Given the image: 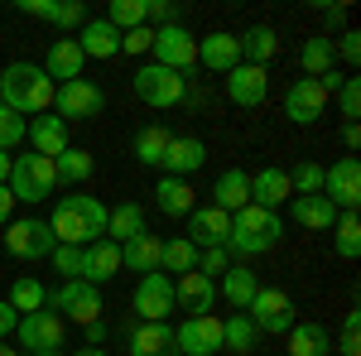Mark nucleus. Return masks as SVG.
<instances>
[{
  "label": "nucleus",
  "instance_id": "1",
  "mask_svg": "<svg viewBox=\"0 0 361 356\" xmlns=\"http://www.w3.org/2000/svg\"><path fill=\"white\" fill-rule=\"evenodd\" d=\"M106 212H111V207H102V197H92V192H68L54 207V217H49V231H54L58 246H92V241L106 236Z\"/></svg>",
  "mask_w": 361,
  "mask_h": 356
},
{
  "label": "nucleus",
  "instance_id": "2",
  "mask_svg": "<svg viewBox=\"0 0 361 356\" xmlns=\"http://www.w3.org/2000/svg\"><path fill=\"white\" fill-rule=\"evenodd\" d=\"M54 92L58 87L39 63H10L0 73V106H10L15 116H44L54 106Z\"/></svg>",
  "mask_w": 361,
  "mask_h": 356
},
{
  "label": "nucleus",
  "instance_id": "3",
  "mask_svg": "<svg viewBox=\"0 0 361 356\" xmlns=\"http://www.w3.org/2000/svg\"><path fill=\"white\" fill-rule=\"evenodd\" d=\"M279 241H284V217L279 212H265V207H241L236 217H231V236H226V250L231 255H246V260H255V255H265V250H275Z\"/></svg>",
  "mask_w": 361,
  "mask_h": 356
},
{
  "label": "nucleus",
  "instance_id": "4",
  "mask_svg": "<svg viewBox=\"0 0 361 356\" xmlns=\"http://www.w3.org/2000/svg\"><path fill=\"white\" fill-rule=\"evenodd\" d=\"M10 197L15 202H44L49 192L58 188V168L54 159H44V154H20L15 164H10Z\"/></svg>",
  "mask_w": 361,
  "mask_h": 356
},
{
  "label": "nucleus",
  "instance_id": "5",
  "mask_svg": "<svg viewBox=\"0 0 361 356\" xmlns=\"http://www.w3.org/2000/svg\"><path fill=\"white\" fill-rule=\"evenodd\" d=\"M44 308H63L68 323L92 328V323H102V289L87 279H63L54 294H44Z\"/></svg>",
  "mask_w": 361,
  "mask_h": 356
},
{
  "label": "nucleus",
  "instance_id": "6",
  "mask_svg": "<svg viewBox=\"0 0 361 356\" xmlns=\"http://www.w3.org/2000/svg\"><path fill=\"white\" fill-rule=\"evenodd\" d=\"M149 54H154L159 68L178 73V78H188V73L197 68V34H188L183 25H164V29H154Z\"/></svg>",
  "mask_w": 361,
  "mask_h": 356
},
{
  "label": "nucleus",
  "instance_id": "7",
  "mask_svg": "<svg viewBox=\"0 0 361 356\" xmlns=\"http://www.w3.org/2000/svg\"><path fill=\"white\" fill-rule=\"evenodd\" d=\"M130 87H135L140 102H145V106H154V111H169V106H178V102L188 97V82H183L178 73L159 68V63H145L135 78H130Z\"/></svg>",
  "mask_w": 361,
  "mask_h": 356
},
{
  "label": "nucleus",
  "instance_id": "8",
  "mask_svg": "<svg viewBox=\"0 0 361 356\" xmlns=\"http://www.w3.org/2000/svg\"><path fill=\"white\" fill-rule=\"evenodd\" d=\"M102 106H106V92L97 82H87V78H73V82H63L54 92L58 121H92V116H102Z\"/></svg>",
  "mask_w": 361,
  "mask_h": 356
},
{
  "label": "nucleus",
  "instance_id": "9",
  "mask_svg": "<svg viewBox=\"0 0 361 356\" xmlns=\"http://www.w3.org/2000/svg\"><path fill=\"white\" fill-rule=\"evenodd\" d=\"M54 231H49V221L44 217H25V221H10L5 226V250L10 255H20V260H44V255H54Z\"/></svg>",
  "mask_w": 361,
  "mask_h": 356
},
{
  "label": "nucleus",
  "instance_id": "10",
  "mask_svg": "<svg viewBox=\"0 0 361 356\" xmlns=\"http://www.w3.org/2000/svg\"><path fill=\"white\" fill-rule=\"evenodd\" d=\"M323 197L333 202L337 212H357L361 207V164L357 154L337 159L333 168H323Z\"/></svg>",
  "mask_w": 361,
  "mask_h": 356
},
{
  "label": "nucleus",
  "instance_id": "11",
  "mask_svg": "<svg viewBox=\"0 0 361 356\" xmlns=\"http://www.w3.org/2000/svg\"><path fill=\"white\" fill-rule=\"evenodd\" d=\"M135 313H140V323H164L169 313H173V279H169L164 270L140 274V284H135Z\"/></svg>",
  "mask_w": 361,
  "mask_h": 356
},
{
  "label": "nucleus",
  "instance_id": "12",
  "mask_svg": "<svg viewBox=\"0 0 361 356\" xmlns=\"http://www.w3.org/2000/svg\"><path fill=\"white\" fill-rule=\"evenodd\" d=\"M246 318L255 323V332H289L294 328V299L284 289H255Z\"/></svg>",
  "mask_w": 361,
  "mask_h": 356
},
{
  "label": "nucleus",
  "instance_id": "13",
  "mask_svg": "<svg viewBox=\"0 0 361 356\" xmlns=\"http://www.w3.org/2000/svg\"><path fill=\"white\" fill-rule=\"evenodd\" d=\"M15 337H20V347H29V352H63V318H58L54 308L25 313Z\"/></svg>",
  "mask_w": 361,
  "mask_h": 356
},
{
  "label": "nucleus",
  "instance_id": "14",
  "mask_svg": "<svg viewBox=\"0 0 361 356\" xmlns=\"http://www.w3.org/2000/svg\"><path fill=\"white\" fill-rule=\"evenodd\" d=\"M173 342H178V356H217L222 352V323L212 313L188 318L183 328L173 332Z\"/></svg>",
  "mask_w": 361,
  "mask_h": 356
},
{
  "label": "nucleus",
  "instance_id": "15",
  "mask_svg": "<svg viewBox=\"0 0 361 356\" xmlns=\"http://www.w3.org/2000/svg\"><path fill=\"white\" fill-rule=\"evenodd\" d=\"M226 97H231L236 106L255 111L270 97V73H265V68H250V63H236V68L226 73Z\"/></svg>",
  "mask_w": 361,
  "mask_h": 356
},
{
  "label": "nucleus",
  "instance_id": "16",
  "mask_svg": "<svg viewBox=\"0 0 361 356\" xmlns=\"http://www.w3.org/2000/svg\"><path fill=\"white\" fill-rule=\"evenodd\" d=\"M323 111H328V92L313 82V78H299V82L284 92V116H289L294 125H313Z\"/></svg>",
  "mask_w": 361,
  "mask_h": 356
},
{
  "label": "nucleus",
  "instance_id": "17",
  "mask_svg": "<svg viewBox=\"0 0 361 356\" xmlns=\"http://www.w3.org/2000/svg\"><path fill=\"white\" fill-rule=\"evenodd\" d=\"M217 303V279H207V274H178V284H173V308H183L188 318H202L207 308Z\"/></svg>",
  "mask_w": 361,
  "mask_h": 356
},
{
  "label": "nucleus",
  "instance_id": "18",
  "mask_svg": "<svg viewBox=\"0 0 361 356\" xmlns=\"http://www.w3.org/2000/svg\"><path fill=\"white\" fill-rule=\"evenodd\" d=\"M226 236H231V217H226L222 207H193L188 212V241L197 250L226 246Z\"/></svg>",
  "mask_w": 361,
  "mask_h": 356
},
{
  "label": "nucleus",
  "instance_id": "19",
  "mask_svg": "<svg viewBox=\"0 0 361 356\" xmlns=\"http://www.w3.org/2000/svg\"><path fill=\"white\" fill-rule=\"evenodd\" d=\"M197 63H202L207 73H231V68L241 63V44H236V34H226V29L202 34V39H197Z\"/></svg>",
  "mask_w": 361,
  "mask_h": 356
},
{
  "label": "nucleus",
  "instance_id": "20",
  "mask_svg": "<svg viewBox=\"0 0 361 356\" xmlns=\"http://www.w3.org/2000/svg\"><path fill=\"white\" fill-rule=\"evenodd\" d=\"M82 49H78V39H54L49 44V54H44V73H49V82L63 87V82H73V78H82Z\"/></svg>",
  "mask_w": 361,
  "mask_h": 356
},
{
  "label": "nucleus",
  "instance_id": "21",
  "mask_svg": "<svg viewBox=\"0 0 361 356\" xmlns=\"http://www.w3.org/2000/svg\"><path fill=\"white\" fill-rule=\"evenodd\" d=\"M207 164V145L197 135H173L164 149V168L169 178H188V173H197V168Z\"/></svg>",
  "mask_w": 361,
  "mask_h": 356
},
{
  "label": "nucleus",
  "instance_id": "22",
  "mask_svg": "<svg viewBox=\"0 0 361 356\" xmlns=\"http://www.w3.org/2000/svg\"><path fill=\"white\" fill-rule=\"evenodd\" d=\"M121 274V246L116 241H92V246H82V279L87 284H106V279H116Z\"/></svg>",
  "mask_w": 361,
  "mask_h": 356
},
{
  "label": "nucleus",
  "instance_id": "23",
  "mask_svg": "<svg viewBox=\"0 0 361 356\" xmlns=\"http://www.w3.org/2000/svg\"><path fill=\"white\" fill-rule=\"evenodd\" d=\"M29 145H34V154H44V159H58L73 140H68V121H58V116H34L29 121Z\"/></svg>",
  "mask_w": 361,
  "mask_h": 356
},
{
  "label": "nucleus",
  "instance_id": "24",
  "mask_svg": "<svg viewBox=\"0 0 361 356\" xmlns=\"http://www.w3.org/2000/svg\"><path fill=\"white\" fill-rule=\"evenodd\" d=\"M289 197H294V188H289V173H284V168H260V173L250 178V202L265 207V212L284 207Z\"/></svg>",
  "mask_w": 361,
  "mask_h": 356
},
{
  "label": "nucleus",
  "instance_id": "25",
  "mask_svg": "<svg viewBox=\"0 0 361 356\" xmlns=\"http://www.w3.org/2000/svg\"><path fill=\"white\" fill-rule=\"evenodd\" d=\"M78 49H82V58H116L121 54V29L106 20H87L78 29Z\"/></svg>",
  "mask_w": 361,
  "mask_h": 356
},
{
  "label": "nucleus",
  "instance_id": "26",
  "mask_svg": "<svg viewBox=\"0 0 361 356\" xmlns=\"http://www.w3.org/2000/svg\"><path fill=\"white\" fill-rule=\"evenodd\" d=\"M130 356H178L173 328L169 323H140L130 332Z\"/></svg>",
  "mask_w": 361,
  "mask_h": 356
},
{
  "label": "nucleus",
  "instance_id": "27",
  "mask_svg": "<svg viewBox=\"0 0 361 356\" xmlns=\"http://www.w3.org/2000/svg\"><path fill=\"white\" fill-rule=\"evenodd\" d=\"M212 192H217V202H212V207H222L226 217H236L241 207H250V173H246V168H226Z\"/></svg>",
  "mask_w": 361,
  "mask_h": 356
},
{
  "label": "nucleus",
  "instance_id": "28",
  "mask_svg": "<svg viewBox=\"0 0 361 356\" xmlns=\"http://www.w3.org/2000/svg\"><path fill=\"white\" fill-rule=\"evenodd\" d=\"M236 44H241V63H250V68H265L279 54V34L270 25H255L246 34H236Z\"/></svg>",
  "mask_w": 361,
  "mask_h": 356
},
{
  "label": "nucleus",
  "instance_id": "29",
  "mask_svg": "<svg viewBox=\"0 0 361 356\" xmlns=\"http://www.w3.org/2000/svg\"><path fill=\"white\" fill-rule=\"evenodd\" d=\"M159 255H164V241L145 231V236H135V241H126V246H121V270L149 274V270H159Z\"/></svg>",
  "mask_w": 361,
  "mask_h": 356
},
{
  "label": "nucleus",
  "instance_id": "30",
  "mask_svg": "<svg viewBox=\"0 0 361 356\" xmlns=\"http://www.w3.org/2000/svg\"><path fill=\"white\" fill-rule=\"evenodd\" d=\"M294 221H299L304 231H333L337 207L323 192H308V197H294Z\"/></svg>",
  "mask_w": 361,
  "mask_h": 356
},
{
  "label": "nucleus",
  "instance_id": "31",
  "mask_svg": "<svg viewBox=\"0 0 361 356\" xmlns=\"http://www.w3.org/2000/svg\"><path fill=\"white\" fill-rule=\"evenodd\" d=\"M154 202H159V212H164V217H188V212L197 207V192L188 188V178H159Z\"/></svg>",
  "mask_w": 361,
  "mask_h": 356
},
{
  "label": "nucleus",
  "instance_id": "32",
  "mask_svg": "<svg viewBox=\"0 0 361 356\" xmlns=\"http://www.w3.org/2000/svg\"><path fill=\"white\" fill-rule=\"evenodd\" d=\"M135 236H145V212H140V202L111 207V212H106V241L126 246V241H135Z\"/></svg>",
  "mask_w": 361,
  "mask_h": 356
},
{
  "label": "nucleus",
  "instance_id": "33",
  "mask_svg": "<svg viewBox=\"0 0 361 356\" xmlns=\"http://www.w3.org/2000/svg\"><path fill=\"white\" fill-rule=\"evenodd\" d=\"M289 356H333V337L323 323H294L289 328Z\"/></svg>",
  "mask_w": 361,
  "mask_h": 356
},
{
  "label": "nucleus",
  "instance_id": "34",
  "mask_svg": "<svg viewBox=\"0 0 361 356\" xmlns=\"http://www.w3.org/2000/svg\"><path fill=\"white\" fill-rule=\"evenodd\" d=\"M255 270H246V265H231V270L222 274V299L236 308V313H246L250 308V299H255Z\"/></svg>",
  "mask_w": 361,
  "mask_h": 356
},
{
  "label": "nucleus",
  "instance_id": "35",
  "mask_svg": "<svg viewBox=\"0 0 361 356\" xmlns=\"http://www.w3.org/2000/svg\"><path fill=\"white\" fill-rule=\"evenodd\" d=\"M169 130L164 125H145V130H140L135 135V159L145 168H164V149H169Z\"/></svg>",
  "mask_w": 361,
  "mask_h": 356
},
{
  "label": "nucleus",
  "instance_id": "36",
  "mask_svg": "<svg viewBox=\"0 0 361 356\" xmlns=\"http://www.w3.org/2000/svg\"><path fill=\"white\" fill-rule=\"evenodd\" d=\"M159 270H164L169 279H173V274H188V270H197V246L188 241V236H173V241H164Z\"/></svg>",
  "mask_w": 361,
  "mask_h": 356
},
{
  "label": "nucleus",
  "instance_id": "37",
  "mask_svg": "<svg viewBox=\"0 0 361 356\" xmlns=\"http://www.w3.org/2000/svg\"><path fill=\"white\" fill-rule=\"evenodd\" d=\"M222 352H236V356L255 352V323H250L246 313H231L222 323Z\"/></svg>",
  "mask_w": 361,
  "mask_h": 356
},
{
  "label": "nucleus",
  "instance_id": "38",
  "mask_svg": "<svg viewBox=\"0 0 361 356\" xmlns=\"http://www.w3.org/2000/svg\"><path fill=\"white\" fill-rule=\"evenodd\" d=\"M333 246H337V255H342V260H357V255H361V217H357V212H337V221H333Z\"/></svg>",
  "mask_w": 361,
  "mask_h": 356
},
{
  "label": "nucleus",
  "instance_id": "39",
  "mask_svg": "<svg viewBox=\"0 0 361 356\" xmlns=\"http://www.w3.org/2000/svg\"><path fill=\"white\" fill-rule=\"evenodd\" d=\"M299 63H304V73L318 82L323 73H333V39L328 34H318V39H308L304 49H299Z\"/></svg>",
  "mask_w": 361,
  "mask_h": 356
},
{
  "label": "nucleus",
  "instance_id": "40",
  "mask_svg": "<svg viewBox=\"0 0 361 356\" xmlns=\"http://www.w3.org/2000/svg\"><path fill=\"white\" fill-rule=\"evenodd\" d=\"M54 168H58V178H68V183H87L92 168H97V159H92L87 149H78V145H68V149L54 159Z\"/></svg>",
  "mask_w": 361,
  "mask_h": 356
},
{
  "label": "nucleus",
  "instance_id": "41",
  "mask_svg": "<svg viewBox=\"0 0 361 356\" xmlns=\"http://www.w3.org/2000/svg\"><path fill=\"white\" fill-rule=\"evenodd\" d=\"M44 294H49V289H44L39 279L20 274V279L10 284V299H5V303H10L15 313H39V308H44Z\"/></svg>",
  "mask_w": 361,
  "mask_h": 356
},
{
  "label": "nucleus",
  "instance_id": "42",
  "mask_svg": "<svg viewBox=\"0 0 361 356\" xmlns=\"http://www.w3.org/2000/svg\"><path fill=\"white\" fill-rule=\"evenodd\" d=\"M106 25H116L121 34H130V29L145 25V0H111V10L102 15Z\"/></svg>",
  "mask_w": 361,
  "mask_h": 356
},
{
  "label": "nucleus",
  "instance_id": "43",
  "mask_svg": "<svg viewBox=\"0 0 361 356\" xmlns=\"http://www.w3.org/2000/svg\"><path fill=\"white\" fill-rule=\"evenodd\" d=\"M25 135H29L25 116H15V111H10V106H0V149L10 154V149H15V145H20V140H25Z\"/></svg>",
  "mask_w": 361,
  "mask_h": 356
},
{
  "label": "nucleus",
  "instance_id": "44",
  "mask_svg": "<svg viewBox=\"0 0 361 356\" xmlns=\"http://www.w3.org/2000/svg\"><path fill=\"white\" fill-rule=\"evenodd\" d=\"M289 188L299 192V197H308V192H323V164H299L294 173H289Z\"/></svg>",
  "mask_w": 361,
  "mask_h": 356
},
{
  "label": "nucleus",
  "instance_id": "45",
  "mask_svg": "<svg viewBox=\"0 0 361 356\" xmlns=\"http://www.w3.org/2000/svg\"><path fill=\"white\" fill-rule=\"evenodd\" d=\"M231 270V250L226 246H212V250H197V274H207V279H217V274Z\"/></svg>",
  "mask_w": 361,
  "mask_h": 356
},
{
  "label": "nucleus",
  "instance_id": "46",
  "mask_svg": "<svg viewBox=\"0 0 361 356\" xmlns=\"http://www.w3.org/2000/svg\"><path fill=\"white\" fill-rule=\"evenodd\" d=\"M54 265L63 279H82V246H54Z\"/></svg>",
  "mask_w": 361,
  "mask_h": 356
},
{
  "label": "nucleus",
  "instance_id": "47",
  "mask_svg": "<svg viewBox=\"0 0 361 356\" xmlns=\"http://www.w3.org/2000/svg\"><path fill=\"white\" fill-rule=\"evenodd\" d=\"M342 356H361V313L347 308V323H342V342H337Z\"/></svg>",
  "mask_w": 361,
  "mask_h": 356
},
{
  "label": "nucleus",
  "instance_id": "48",
  "mask_svg": "<svg viewBox=\"0 0 361 356\" xmlns=\"http://www.w3.org/2000/svg\"><path fill=\"white\" fill-rule=\"evenodd\" d=\"M87 20H92V15H87L82 0H63V5L54 10V25H58V29H82Z\"/></svg>",
  "mask_w": 361,
  "mask_h": 356
},
{
  "label": "nucleus",
  "instance_id": "49",
  "mask_svg": "<svg viewBox=\"0 0 361 356\" xmlns=\"http://www.w3.org/2000/svg\"><path fill=\"white\" fill-rule=\"evenodd\" d=\"M337 106H342L347 121H357V116H361V78H347V82L337 87Z\"/></svg>",
  "mask_w": 361,
  "mask_h": 356
},
{
  "label": "nucleus",
  "instance_id": "50",
  "mask_svg": "<svg viewBox=\"0 0 361 356\" xmlns=\"http://www.w3.org/2000/svg\"><path fill=\"white\" fill-rule=\"evenodd\" d=\"M149 44H154V29L149 25H140V29H130V34H121V54H149Z\"/></svg>",
  "mask_w": 361,
  "mask_h": 356
},
{
  "label": "nucleus",
  "instance_id": "51",
  "mask_svg": "<svg viewBox=\"0 0 361 356\" xmlns=\"http://www.w3.org/2000/svg\"><path fill=\"white\" fill-rule=\"evenodd\" d=\"M337 54L347 58L352 68L361 63V34H357V29H342V34H337Z\"/></svg>",
  "mask_w": 361,
  "mask_h": 356
},
{
  "label": "nucleus",
  "instance_id": "52",
  "mask_svg": "<svg viewBox=\"0 0 361 356\" xmlns=\"http://www.w3.org/2000/svg\"><path fill=\"white\" fill-rule=\"evenodd\" d=\"M15 10H20V15H34V20H49V25H54L58 0H15Z\"/></svg>",
  "mask_w": 361,
  "mask_h": 356
},
{
  "label": "nucleus",
  "instance_id": "53",
  "mask_svg": "<svg viewBox=\"0 0 361 356\" xmlns=\"http://www.w3.org/2000/svg\"><path fill=\"white\" fill-rule=\"evenodd\" d=\"M20 328V313H15V308H10V303L0 299V337H10V332Z\"/></svg>",
  "mask_w": 361,
  "mask_h": 356
},
{
  "label": "nucleus",
  "instance_id": "54",
  "mask_svg": "<svg viewBox=\"0 0 361 356\" xmlns=\"http://www.w3.org/2000/svg\"><path fill=\"white\" fill-rule=\"evenodd\" d=\"M15 221V197H10V188L0 183V226H10Z\"/></svg>",
  "mask_w": 361,
  "mask_h": 356
},
{
  "label": "nucleus",
  "instance_id": "55",
  "mask_svg": "<svg viewBox=\"0 0 361 356\" xmlns=\"http://www.w3.org/2000/svg\"><path fill=\"white\" fill-rule=\"evenodd\" d=\"M87 347H106V323H92L87 328Z\"/></svg>",
  "mask_w": 361,
  "mask_h": 356
},
{
  "label": "nucleus",
  "instance_id": "56",
  "mask_svg": "<svg viewBox=\"0 0 361 356\" xmlns=\"http://www.w3.org/2000/svg\"><path fill=\"white\" fill-rule=\"evenodd\" d=\"M342 145H347V149H357V145H361V125H357V121H347V130H342Z\"/></svg>",
  "mask_w": 361,
  "mask_h": 356
},
{
  "label": "nucleus",
  "instance_id": "57",
  "mask_svg": "<svg viewBox=\"0 0 361 356\" xmlns=\"http://www.w3.org/2000/svg\"><path fill=\"white\" fill-rule=\"evenodd\" d=\"M323 20H328V25H342V20H347V5H323Z\"/></svg>",
  "mask_w": 361,
  "mask_h": 356
},
{
  "label": "nucleus",
  "instance_id": "58",
  "mask_svg": "<svg viewBox=\"0 0 361 356\" xmlns=\"http://www.w3.org/2000/svg\"><path fill=\"white\" fill-rule=\"evenodd\" d=\"M10 164H15V159H10V154L0 149V183H10Z\"/></svg>",
  "mask_w": 361,
  "mask_h": 356
},
{
  "label": "nucleus",
  "instance_id": "59",
  "mask_svg": "<svg viewBox=\"0 0 361 356\" xmlns=\"http://www.w3.org/2000/svg\"><path fill=\"white\" fill-rule=\"evenodd\" d=\"M73 356H106V347H82V352H73Z\"/></svg>",
  "mask_w": 361,
  "mask_h": 356
},
{
  "label": "nucleus",
  "instance_id": "60",
  "mask_svg": "<svg viewBox=\"0 0 361 356\" xmlns=\"http://www.w3.org/2000/svg\"><path fill=\"white\" fill-rule=\"evenodd\" d=\"M25 356H63V352H25Z\"/></svg>",
  "mask_w": 361,
  "mask_h": 356
},
{
  "label": "nucleus",
  "instance_id": "61",
  "mask_svg": "<svg viewBox=\"0 0 361 356\" xmlns=\"http://www.w3.org/2000/svg\"><path fill=\"white\" fill-rule=\"evenodd\" d=\"M0 356H20V352H15V347H0Z\"/></svg>",
  "mask_w": 361,
  "mask_h": 356
}]
</instances>
